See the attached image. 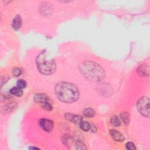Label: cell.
<instances>
[{"instance_id": "5", "label": "cell", "mask_w": 150, "mask_h": 150, "mask_svg": "<svg viewBox=\"0 0 150 150\" xmlns=\"http://www.w3.org/2000/svg\"><path fill=\"white\" fill-rule=\"evenodd\" d=\"M39 124L40 127L46 132L52 131L54 127L52 121L45 118L40 119L39 121Z\"/></svg>"}, {"instance_id": "4", "label": "cell", "mask_w": 150, "mask_h": 150, "mask_svg": "<svg viewBox=\"0 0 150 150\" xmlns=\"http://www.w3.org/2000/svg\"><path fill=\"white\" fill-rule=\"evenodd\" d=\"M138 111L142 115L148 117L149 116V100L147 97L139 98L137 104Z\"/></svg>"}, {"instance_id": "13", "label": "cell", "mask_w": 150, "mask_h": 150, "mask_svg": "<svg viewBox=\"0 0 150 150\" xmlns=\"http://www.w3.org/2000/svg\"><path fill=\"white\" fill-rule=\"evenodd\" d=\"M79 126L81 128V129H83V130L84 131H89V130L91 129V125H90L88 122H87V121H82L80 123V124H79Z\"/></svg>"}, {"instance_id": "6", "label": "cell", "mask_w": 150, "mask_h": 150, "mask_svg": "<svg viewBox=\"0 0 150 150\" xmlns=\"http://www.w3.org/2000/svg\"><path fill=\"white\" fill-rule=\"evenodd\" d=\"M66 118L70 121L71 122L74 123L76 125H79L80 123L83 121V118L81 116L79 115H73L71 114H66Z\"/></svg>"}, {"instance_id": "7", "label": "cell", "mask_w": 150, "mask_h": 150, "mask_svg": "<svg viewBox=\"0 0 150 150\" xmlns=\"http://www.w3.org/2000/svg\"><path fill=\"white\" fill-rule=\"evenodd\" d=\"M34 100L36 102L39 103L40 105L46 102H50L49 98L46 95L42 93L36 94L34 97Z\"/></svg>"}, {"instance_id": "3", "label": "cell", "mask_w": 150, "mask_h": 150, "mask_svg": "<svg viewBox=\"0 0 150 150\" xmlns=\"http://www.w3.org/2000/svg\"><path fill=\"white\" fill-rule=\"evenodd\" d=\"M37 67L43 74L49 75L53 73L56 69V64L53 59L50 58L46 52H41L36 59Z\"/></svg>"}, {"instance_id": "10", "label": "cell", "mask_w": 150, "mask_h": 150, "mask_svg": "<svg viewBox=\"0 0 150 150\" xmlns=\"http://www.w3.org/2000/svg\"><path fill=\"white\" fill-rule=\"evenodd\" d=\"M22 25V19L20 16L16 15L13 20L12 27L15 30H18Z\"/></svg>"}, {"instance_id": "12", "label": "cell", "mask_w": 150, "mask_h": 150, "mask_svg": "<svg viewBox=\"0 0 150 150\" xmlns=\"http://www.w3.org/2000/svg\"><path fill=\"white\" fill-rule=\"evenodd\" d=\"M83 114L86 117L91 118L95 115V111L92 108H87L83 111Z\"/></svg>"}, {"instance_id": "14", "label": "cell", "mask_w": 150, "mask_h": 150, "mask_svg": "<svg viewBox=\"0 0 150 150\" xmlns=\"http://www.w3.org/2000/svg\"><path fill=\"white\" fill-rule=\"evenodd\" d=\"M110 122H111V125L114 127H118L121 124V122H120L119 118H118L117 116H115V115L111 117V118L110 119Z\"/></svg>"}, {"instance_id": "15", "label": "cell", "mask_w": 150, "mask_h": 150, "mask_svg": "<svg viewBox=\"0 0 150 150\" xmlns=\"http://www.w3.org/2000/svg\"><path fill=\"white\" fill-rule=\"evenodd\" d=\"M120 117L121 118V120L124 124H128L129 122V116L127 112H121L120 114Z\"/></svg>"}, {"instance_id": "11", "label": "cell", "mask_w": 150, "mask_h": 150, "mask_svg": "<svg viewBox=\"0 0 150 150\" xmlns=\"http://www.w3.org/2000/svg\"><path fill=\"white\" fill-rule=\"evenodd\" d=\"M10 93L12 94H13L14 96H16L17 97H21V96H22V94H23V91L22 90V88H19L18 86L12 88L10 90Z\"/></svg>"}, {"instance_id": "17", "label": "cell", "mask_w": 150, "mask_h": 150, "mask_svg": "<svg viewBox=\"0 0 150 150\" xmlns=\"http://www.w3.org/2000/svg\"><path fill=\"white\" fill-rule=\"evenodd\" d=\"M17 86L19 87V88H24L26 86V83L25 80H22V79H20V80H18L17 81Z\"/></svg>"}, {"instance_id": "16", "label": "cell", "mask_w": 150, "mask_h": 150, "mask_svg": "<svg viewBox=\"0 0 150 150\" xmlns=\"http://www.w3.org/2000/svg\"><path fill=\"white\" fill-rule=\"evenodd\" d=\"M12 74L15 76V77H18L19 76L21 73H22V71L21 70L20 68H18V67H15L12 69Z\"/></svg>"}, {"instance_id": "19", "label": "cell", "mask_w": 150, "mask_h": 150, "mask_svg": "<svg viewBox=\"0 0 150 150\" xmlns=\"http://www.w3.org/2000/svg\"><path fill=\"white\" fill-rule=\"evenodd\" d=\"M30 148V149H38V148H35V147H30V148Z\"/></svg>"}, {"instance_id": "9", "label": "cell", "mask_w": 150, "mask_h": 150, "mask_svg": "<svg viewBox=\"0 0 150 150\" xmlns=\"http://www.w3.org/2000/svg\"><path fill=\"white\" fill-rule=\"evenodd\" d=\"M149 67L148 65L144 64L141 66H140L138 69H137V72L139 76H148L149 74Z\"/></svg>"}, {"instance_id": "2", "label": "cell", "mask_w": 150, "mask_h": 150, "mask_svg": "<svg viewBox=\"0 0 150 150\" xmlns=\"http://www.w3.org/2000/svg\"><path fill=\"white\" fill-rule=\"evenodd\" d=\"M80 71L87 79L94 82L101 81L105 76L103 69L91 61L83 62L80 66Z\"/></svg>"}, {"instance_id": "8", "label": "cell", "mask_w": 150, "mask_h": 150, "mask_svg": "<svg viewBox=\"0 0 150 150\" xmlns=\"http://www.w3.org/2000/svg\"><path fill=\"white\" fill-rule=\"evenodd\" d=\"M110 134L112 138L117 142H121V141H123L124 139V137L123 135L117 130L111 129L110 131Z\"/></svg>"}, {"instance_id": "18", "label": "cell", "mask_w": 150, "mask_h": 150, "mask_svg": "<svg viewBox=\"0 0 150 150\" xmlns=\"http://www.w3.org/2000/svg\"><path fill=\"white\" fill-rule=\"evenodd\" d=\"M125 147L127 149L129 150H134L136 149V146H135V145L131 142H128L125 144Z\"/></svg>"}, {"instance_id": "1", "label": "cell", "mask_w": 150, "mask_h": 150, "mask_svg": "<svg viewBox=\"0 0 150 150\" xmlns=\"http://www.w3.org/2000/svg\"><path fill=\"white\" fill-rule=\"evenodd\" d=\"M56 97L64 103H73L76 101L79 96L77 87L68 82H60L57 84L54 88Z\"/></svg>"}]
</instances>
